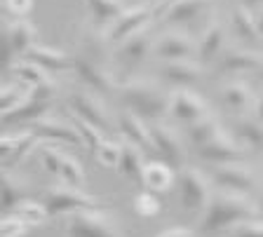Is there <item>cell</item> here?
<instances>
[{
    "label": "cell",
    "mask_w": 263,
    "mask_h": 237,
    "mask_svg": "<svg viewBox=\"0 0 263 237\" xmlns=\"http://www.w3.org/2000/svg\"><path fill=\"white\" fill-rule=\"evenodd\" d=\"M38 157H40V162H43L45 171H49V174L59 176V174H61V165H64V155H61L54 146L47 144V141H43V144H40V148H38Z\"/></svg>",
    "instance_id": "obj_38"
},
{
    "label": "cell",
    "mask_w": 263,
    "mask_h": 237,
    "mask_svg": "<svg viewBox=\"0 0 263 237\" xmlns=\"http://www.w3.org/2000/svg\"><path fill=\"white\" fill-rule=\"evenodd\" d=\"M240 5H245L247 10H256L263 5V0H240Z\"/></svg>",
    "instance_id": "obj_47"
},
{
    "label": "cell",
    "mask_w": 263,
    "mask_h": 237,
    "mask_svg": "<svg viewBox=\"0 0 263 237\" xmlns=\"http://www.w3.org/2000/svg\"><path fill=\"white\" fill-rule=\"evenodd\" d=\"M151 136H153L155 153L162 155V160L172 167L186 165V148L181 144L179 134L164 125H151Z\"/></svg>",
    "instance_id": "obj_14"
},
{
    "label": "cell",
    "mask_w": 263,
    "mask_h": 237,
    "mask_svg": "<svg viewBox=\"0 0 263 237\" xmlns=\"http://www.w3.org/2000/svg\"><path fill=\"white\" fill-rule=\"evenodd\" d=\"M38 28L26 19H12L3 26V45H0V61L10 64L12 56H22L35 45Z\"/></svg>",
    "instance_id": "obj_5"
},
{
    "label": "cell",
    "mask_w": 263,
    "mask_h": 237,
    "mask_svg": "<svg viewBox=\"0 0 263 237\" xmlns=\"http://www.w3.org/2000/svg\"><path fill=\"white\" fill-rule=\"evenodd\" d=\"M66 230L71 237H118V232L110 228L104 209L76 211V214L68 216Z\"/></svg>",
    "instance_id": "obj_8"
},
{
    "label": "cell",
    "mask_w": 263,
    "mask_h": 237,
    "mask_svg": "<svg viewBox=\"0 0 263 237\" xmlns=\"http://www.w3.org/2000/svg\"><path fill=\"white\" fill-rule=\"evenodd\" d=\"M202 3H207V0H202Z\"/></svg>",
    "instance_id": "obj_51"
},
{
    "label": "cell",
    "mask_w": 263,
    "mask_h": 237,
    "mask_svg": "<svg viewBox=\"0 0 263 237\" xmlns=\"http://www.w3.org/2000/svg\"><path fill=\"white\" fill-rule=\"evenodd\" d=\"M221 134V127L219 122L214 120V117H202V120L193 122V125H188V139H191V144H195L197 148L204 144H209L212 139H216Z\"/></svg>",
    "instance_id": "obj_32"
},
{
    "label": "cell",
    "mask_w": 263,
    "mask_h": 237,
    "mask_svg": "<svg viewBox=\"0 0 263 237\" xmlns=\"http://www.w3.org/2000/svg\"><path fill=\"white\" fill-rule=\"evenodd\" d=\"M170 94L172 92H164L162 85L143 77L127 80L118 87V96L125 110L139 115L143 122H158L164 115H170Z\"/></svg>",
    "instance_id": "obj_2"
},
{
    "label": "cell",
    "mask_w": 263,
    "mask_h": 237,
    "mask_svg": "<svg viewBox=\"0 0 263 237\" xmlns=\"http://www.w3.org/2000/svg\"><path fill=\"white\" fill-rule=\"evenodd\" d=\"M179 195H181V207L186 211H204L209 200H212V190H209V179L204 176L195 167H181L179 176Z\"/></svg>",
    "instance_id": "obj_4"
},
{
    "label": "cell",
    "mask_w": 263,
    "mask_h": 237,
    "mask_svg": "<svg viewBox=\"0 0 263 237\" xmlns=\"http://www.w3.org/2000/svg\"><path fill=\"white\" fill-rule=\"evenodd\" d=\"M197 155L202 157L204 162H214V165H233V162L242 160V146L237 144L235 139H230L228 134L221 132L216 139H212L209 144L200 146L197 148Z\"/></svg>",
    "instance_id": "obj_16"
},
{
    "label": "cell",
    "mask_w": 263,
    "mask_h": 237,
    "mask_svg": "<svg viewBox=\"0 0 263 237\" xmlns=\"http://www.w3.org/2000/svg\"><path fill=\"white\" fill-rule=\"evenodd\" d=\"M10 71H12V75H14L16 83L26 85V87H31V89L49 80L47 71H43L40 66H35V64H31V61H26V59L14 61V64L10 66Z\"/></svg>",
    "instance_id": "obj_30"
},
{
    "label": "cell",
    "mask_w": 263,
    "mask_h": 237,
    "mask_svg": "<svg viewBox=\"0 0 263 237\" xmlns=\"http://www.w3.org/2000/svg\"><path fill=\"white\" fill-rule=\"evenodd\" d=\"M143 167H146V160H143V148L129 144V141H122V157H120V165H118L120 174L141 181Z\"/></svg>",
    "instance_id": "obj_28"
},
{
    "label": "cell",
    "mask_w": 263,
    "mask_h": 237,
    "mask_svg": "<svg viewBox=\"0 0 263 237\" xmlns=\"http://www.w3.org/2000/svg\"><path fill=\"white\" fill-rule=\"evenodd\" d=\"M221 101L235 113H247V110L256 106L254 92L247 83H230L221 89Z\"/></svg>",
    "instance_id": "obj_26"
},
{
    "label": "cell",
    "mask_w": 263,
    "mask_h": 237,
    "mask_svg": "<svg viewBox=\"0 0 263 237\" xmlns=\"http://www.w3.org/2000/svg\"><path fill=\"white\" fill-rule=\"evenodd\" d=\"M49 108H52V101H38V99H28L22 106H16L14 110H7L3 113V122L5 125H35L38 120L47 117Z\"/></svg>",
    "instance_id": "obj_23"
},
{
    "label": "cell",
    "mask_w": 263,
    "mask_h": 237,
    "mask_svg": "<svg viewBox=\"0 0 263 237\" xmlns=\"http://www.w3.org/2000/svg\"><path fill=\"white\" fill-rule=\"evenodd\" d=\"M40 144H43V141H40L38 134L33 132V129L19 132V134H3V139H0V155H3V167H5V171L10 169V167L22 165L33 153H38Z\"/></svg>",
    "instance_id": "obj_7"
},
{
    "label": "cell",
    "mask_w": 263,
    "mask_h": 237,
    "mask_svg": "<svg viewBox=\"0 0 263 237\" xmlns=\"http://www.w3.org/2000/svg\"><path fill=\"white\" fill-rule=\"evenodd\" d=\"M24 200H28L24 183H19L5 171V176H3V209H5V214H10L16 204L24 202Z\"/></svg>",
    "instance_id": "obj_35"
},
{
    "label": "cell",
    "mask_w": 263,
    "mask_h": 237,
    "mask_svg": "<svg viewBox=\"0 0 263 237\" xmlns=\"http://www.w3.org/2000/svg\"><path fill=\"white\" fill-rule=\"evenodd\" d=\"M10 214H14L16 219H22L24 223H28V226H40V223H45L49 216L47 207L35 202V200H24V202H19Z\"/></svg>",
    "instance_id": "obj_34"
},
{
    "label": "cell",
    "mask_w": 263,
    "mask_h": 237,
    "mask_svg": "<svg viewBox=\"0 0 263 237\" xmlns=\"http://www.w3.org/2000/svg\"><path fill=\"white\" fill-rule=\"evenodd\" d=\"M3 7H5V12L10 14V17L22 19L31 12L33 0H3Z\"/></svg>",
    "instance_id": "obj_42"
},
{
    "label": "cell",
    "mask_w": 263,
    "mask_h": 237,
    "mask_svg": "<svg viewBox=\"0 0 263 237\" xmlns=\"http://www.w3.org/2000/svg\"><path fill=\"white\" fill-rule=\"evenodd\" d=\"M230 237H263V223H256V221L240 223L230 230Z\"/></svg>",
    "instance_id": "obj_43"
},
{
    "label": "cell",
    "mask_w": 263,
    "mask_h": 237,
    "mask_svg": "<svg viewBox=\"0 0 263 237\" xmlns=\"http://www.w3.org/2000/svg\"><path fill=\"white\" fill-rule=\"evenodd\" d=\"M209 113V104L197 96L191 89H172L170 94V115L179 122H186V125H193V122L207 117Z\"/></svg>",
    "instance_id": "obj_11"
},
{
    "label": "cell",
    "mask_w": 263,
    "mask_h": 237,
    "mask_svg": "<svg viewBox=\"0 0 263 237\" xmlns=\"http://www.w3.org/2000/svg\"><path fill=\"white\" fill-rule=\"evenodd\" d=\"M155 237H195V232L191 228H170V230L158 232Z\"/></svg>",
    "instance_id": "obj_44"
},
{
    "label": "cell",
    "mask_w": 263,
    "mask_h": 237,
    "mask_svg": "<svg viewBox=\"0 0 263 237\" xmlns=\"http://www.w3.org/2000/svg\"><path fill=\"white\" fill-rule=\"evenodd\" d=\"M26 230H28V223L16 219L14 214H5L3 221H0V235L3 237H24Z\"/></svg>",
    "instance_id": "obj_41"
},
{
    "label": "cell",
    "mask_w": 263,
    "mask_h": 237,
    "mask_svg": "<svg viewBox=\"0 0 263 237\" xmlns=\"http://www.w3.org/2000/svg\"><path fill=\"white\" fill-rule=\"evenodd\" d=\"M43 204L47 207L49 216L61 214H76V211H92V209H106V202L101 198L82 193L80 188L73 186H54L47 188L43 195Z\"/></svg>",
    "instance_id": "obj_3"
},
{
    "label": "cell",
    "mask_w": 263,
    "mask_h": 237,
    "mask_svg": "<svg viewBox=\"0 0 263 237\" xmlns=\"http://www.w3.org/2000/svg\"><path fill=\"white\" fill-rule=\"evenodd\" d=\"M197 52V45L193 43L191 35L181 33V31H170L155 38L153 54L160 61H186Z\"/></svg>",
    "instance_id": "obj_12"
},
{
    "label": "cell",
    "mask_w": 263,
    "mask_h": 237,
    "mask_svg": "<svg viewBox=\"0 0 263 237\" xmlns=\"http://www.w3.org/2000/svg\"><path fill=\"white\" fill-rule=\"evenodd\" d=\"M261 202H263V193H261Z\"/></svg>",
    "instance_id": "obj_50"
},
{
    "label": "cell",
    "mask_w": 263,
    "mask_h": 237,
    "mask_svg": "<svg viewBox=\"0 0 263 237\" xmlns=\"http://www.w3.org/2000/svg\"><path fill=\"white\" fill-rule=\"evenodd\" d=\"M254 117H258V120L263 122V96H258L256 99V106H254Z\"/></svg>",
    "instance_id": "obj_46"
},
{
    "label": "cell",
    "mask_w": 263,
    "mask_h": 237,
    "mask_svg": "<svg viewBox=\"0 0 263 237\" xmlns=\"http://www.w3.org/2000/svg\"><path fill=\"white\" fill-rule=\"evenodd\" d=\"M258 214H261V209L249 200V195L216 190V193H212L207 209L202 211L200 232L202 235H214V232L221 230H233L240 223L258 219Z\"/></svg>",
    "instance_id": "obj_1"
},
{
    "label": "cell",
    "mask_w": 263,
    "mask_h": 237,
    "mask_svg": "<svg viewBox=\"0 0 263 237\" xmlns=\"http://www.w3.org/2000/svg\"><path fill=\"white\" fill-rule=\"evenodd\" d=\"M256 28H258V35H261V38H263V12H261V14H258V17H256Z\"/></svg>",
    "instance_id": "obj_48"
},
{
    "label": "cell",
    "mask_w": 263,
    "mask_h": 237,
    "mask_svg": "<svg viewBox=\"0 0 263 237\" xmlns=\"http://www.w3.org/2000/svg\"><path fill=\"white\" fill-rule=\"evenodd\" d=\"M230 26L235 31V35L240 40H247V43H256L261 40L256 28V17L252 14V10H247L245 5H237L235 10L230 12Z\"/></svg>",
    "instance_id": "obj_27"
},
{
    "label": "cell",
    "mask_w": 263,
    "mask_h": 237,
    "mask_svg": "<svg viewBox=\"0 0 263 237\" xmlns=\"http://www.w3.org/2000/svg\"><path fill=\"white\" fill-rule=\"evenodd\" d=\"M24 59L40 66L47 73H64L73 71V59L59 47H47V45H33L31 50L24 54Z\"/></svg>",
    "instance_id": "obj_19"
},
{
    "label": "cell",
    "mask_w": 263,
    "mask_h": 237,
    "mask_svg": "<svg viewBox=\"0 0 263 237\" xmlns=\"http://www.w3.org/2000/svg\"><path fill=\"white\" fill-rule=\"evenodd\" d=\"M153 45H155V40L151 38V33L141 31V33L132 35L125 43L118 45L115 61L125 68H134V66H139V64H143V61L148 59V54H153Z\"/></svg>",
    "instance_id": "obj_17"
},
{
    "label": "cell",
    "mask_w": 263,
    "mask_h": 237,
    "mask_svg": "<svg viewBox=\"0 0 263 237\" xmlns=\"http://www.w3.org/2000/svg\"><path fill=\"white\" fill-rule=\"evenodd\" d=\"M73 73H76L78 80L85 87H89L94 94H101V96H108V94L118 92V87H120V85H115L113 75L108 71L99 68L92 59H87L82 54L73 56Z\"/></svg>",
    "instance_id": "obj_10"
},
{
    "label": "cell",
    "mask_w": 263,
    "mask_h": 237,
    "mask_svg": "<svg viewBox=\"0 0 263 237\" xmlns=\"http://www.w3.org/2000/svg\"><path fill=\"white\" fill-rule=\"evenodd\" d=\"M61 179L66 181V186L80 188L85 183V171H82V165L78 157H71V155H64V165H61Z\"/></svg>",
    "instance_id": "obj_39"
},
{
    "label": "cell",
    "mask_w": 263,
    "mask_h": 237,
    "mask_svg": "<svg viewBox=\"0 0 263 237\" xmlns=\"http://www.w3.org/2000/svg\"><path fill=\"white\" fill-rule=\"evenodd\" d=\"M115 125H118L125 141H129V144L139 146L143 150H155L153 136H151V125H146L139 115L129 113V110H122L118 115V120H115Z\"/></svg>",
    "instance_id": "obj_20"
},
{
    "label": "cell",
    "mask_w": 263,
    "mask_h": 237,
    "mask_svg": "<svg viewBox=\"0 0 263 237\" xmlns=\"http://www.w3.org/2000/svg\"><path fill=\"white\" fill-rule=\"evenodd\" d=\"M235 132L245 146L254 150H263V122L258 117H240L235 122Z\"/></svg>",
    "instance_id": "obj_31"
},
{
    "label": "cell",
    "mask_w": 263,
    "mask_h": 237,
    "mask_svg": "<svg viewBox=\"0 0 263 237\" xmlns=\"http://www.w3.org/2000/svg\"><path fill=\"white\" fill-rule=\"evenodd\" d=\"M31 99V87L22 83H3L0 87V106H3V113L7 110H14L16 106H22L24 101Z\"/></svg>",
    "instance_id": "obj_33"
},
{
    "label": "cell",
    "mask_w": 263,
    "mask_h": 237,
    "mask_svg": "<svg viewBox=\"0 0 263 237\" xmlns=\"http://www.w3.org/2000/svg\"><path fill=\"white\" fill-rule=\"evenodd\" d=\"M94 155H97V160L101 167H106V169H118L120 157H122V141H110V139H106Z\"/></svg>",
    "instance_id": "obj_36"
},
{
    "label": "cell",
    "mask_w": 263,
    "mask_h": 237,
    "mask_svg": "<svg viewBox=\"0 0 263 237\" xmlns=\"http://www.w3.org/2000/svg\"><path fill=\"white\" fill-rule=\"evenodd\" d=\"M141 183L151 190V193H167V190L176 183L174 167L162 162V160L146 162L143 174H141Z\"/></svg>",
    "instance_id": "obj_22"
},
{
    "label": "cell",
    "mask_w": 263,
    "mask_h": 237,
    "mask_svg": "<svg viewBox=\"0 0 263 237\" xmlns=\"http://www.w3.org/2000/svg\"><path fill=\"white\" fill-rule=\"evenodd\" d=\"M212 181L219 186V190H228V193H240L249 195L256 186L254 174L247 167L240 165H219L212 171Z\"/></svg>",
    "instance_id": "obj_13"
},
{
    "label": "cell",
    "mask_w": 263,
    "mask_h": 237,
    "mask_svg": "<svg viewBox=\"0 0 263 237\" xmlns=\"http://www.w3.org/2000/svg\"><path fill=\"white\" fill-rule=\"evenodd\" d=\"M155 17V5H134V7H127V12L122 17H118L108 28H106V40L110 45H120L125 43L127 38L132 35L141 33L146 31V26L151 24V19Z\"/></svg>",
    "instance_id": "obj_6"
},
{
    "label": "cell",
    "mask_w": 263,
    "mask_h": 237,
    "mask_svg": "<svg viewBox=\"0 0 263 237\" xmlns=\"http://www.w3.org/2000/svg\"><path fill=\"white\" fill-rule=\"evenodd\" d=\"M160 77L176 89H188L202 80V66H200V61L193 59L164 61L162 68H160Z\"/></svg>",
    "instance_id": "obj_15"
},
{
    "label": "cell",
    "mask_w": 263,
    "mask_h": 237,
    "mask_svg": "<svg viewBox=\"0 0 263 237\" xmlns=\"http://www.w3.org/2000/svg\"><path fill=\"white\" fill-rule=\"evenodd\" d=\"M223 43H226V35H223V26L219 22H212L204 33L200 35V43H197V61L200 64H209L214 61L216 56L223 54Z\"/></svg>",
    "instance_id": "obj_24"
},
{
    "label": "cell",
    "mask_w": 263,
    "mask_h": 237,
    "mask_svg": "<svg viewBox=\"0 0 263 237\" xmlns=\"http://www.w3.org/2000/svg\"><path fill=\"white\" fill-rule=\"evenodd\" d=\"M71 122H73V127L78 129V134H80L82 146H87L89 150H94V153H97L99 146L106 141L104 134H101V129L94 127V125H89V122H85V120H80V117H76V115H73Z\"/></svg>",
    "instance_id": "obj_37"
},
{
    "label": "cell",
    "mask_w": 263,
    "mask_h": 237,
    "mask_svg": "<svg viewBox=\"0 0 263 237\" xmlns=\"http://www.w3.org/2000/svg\"><path fill=\"white\" fill-rule=\"evenodd\" d=\"M33 132L38 134L40 141H47V144H66V146H80L82 139L78 134V129L73 127V122H64L57 120V117H43L33 125Z\"/></svg>",
    "instance_id": "obj_18"
},
{
    "label": "cell",
    "mask_w": 263,
    "mask_h": 237,
    "mask_svg": "<svg viewBox=\"0 0 263 237\" xmlns=\"http://www.w3.org/2000/svg\"><path fill=\"white\" fill-rule=\"evenodd\" d=\"M258 80H261V83H263V71H261V73H258Z\"/></svg>",
    "instance_id": "obj_49"
},
{
    "label": "cell",
    "mask_w": 263,
    "mask_h": 237,
    "mask_svg": "<svg viewBox=\"0 0 263 237\" xmlns=\"http://www.w3.org/2000/svg\"><path fill=\"white\" fill-rule=\"evenodd\" d=\"M134 211L143 219H153V216L160 214V200L155 198L151 190H143L134 198Z\"/></svg>",
    "instance_id": "obj_40"
},
{
    "label": "cell",
    "mask_w": 263,
    "mask_h": 237,
    "mask_svg": "<svg viewBox=\"0 0 263 237\" xmlns=\"http://www.w3.org/2000/svg\"><path fill=\"white\" fill-rule=\"evenodd\" d=\"M263 71V54L252 50H226L219 56V73H249Z\"/></svg>",
    "instance_id": "obj_21"
},
{
    "label": "cell",
    "mask_w": 263,
    "mask_h": 237,
    "mask_svg": "<svg viewBox=\"0 0 263 237\" xmlns=\"http://www.w3.org/2000/svg\"><path fill=\"white\" fill-rule=\"evenodd\" d=\"M179 0H160L158 5H155V14H167V10H170L172 5H176Z\"/></svg>",
    "instance_id": "obj_45"
},
{
    "label": "cell",
    "mask_w": 263,
    "mask_h": 237,
    "mask_svg": "<svg viewBox=\"0 0 263 237\" xmlns=\"http://www.w3.org/2000/svg\"><path fill=\"white\" fill-rule=\"evenodd\" d=\"M204 10L202 0H179L176 5H172L164 14V22L172 24V26H186L193 19Z\"/></svg>",
    "instance_id": "obj_29"
},
{
    "label": "cell",
    "mask_w": 263,
    "mask_h": 237,
    "mask_svg": "<svg viewBox=\"0 0 263 237\" xmlns=\"http://www.w3.org/2000/svg\"><path fill=\"white\" fill-rule=\"evenodd\" d=\"M66 106L71 108V113L80 120L89 122L94 127H99L101 132L110 127V115L106 113L104 104L97 99V94L92 92H73L66 96Z\"/></svg>",
    "instance_id": "obj_9"
},
{
    "label": "cell",
    "mask_w": 263,
    "mask_h": 237,
    "mask_svg": "<svg viewBox=\"0 0 263 237\" xmlns=\"http://www.w3.org/2000/svg\"><path fill=\"white\" fill-rule=\"evenodd\" d=\"M92 14V24L99 31H106L118 17L127 12V5L122 0H85Z\"/></svg>",
    "instance_id": "obj_25"
}]
</instances>
